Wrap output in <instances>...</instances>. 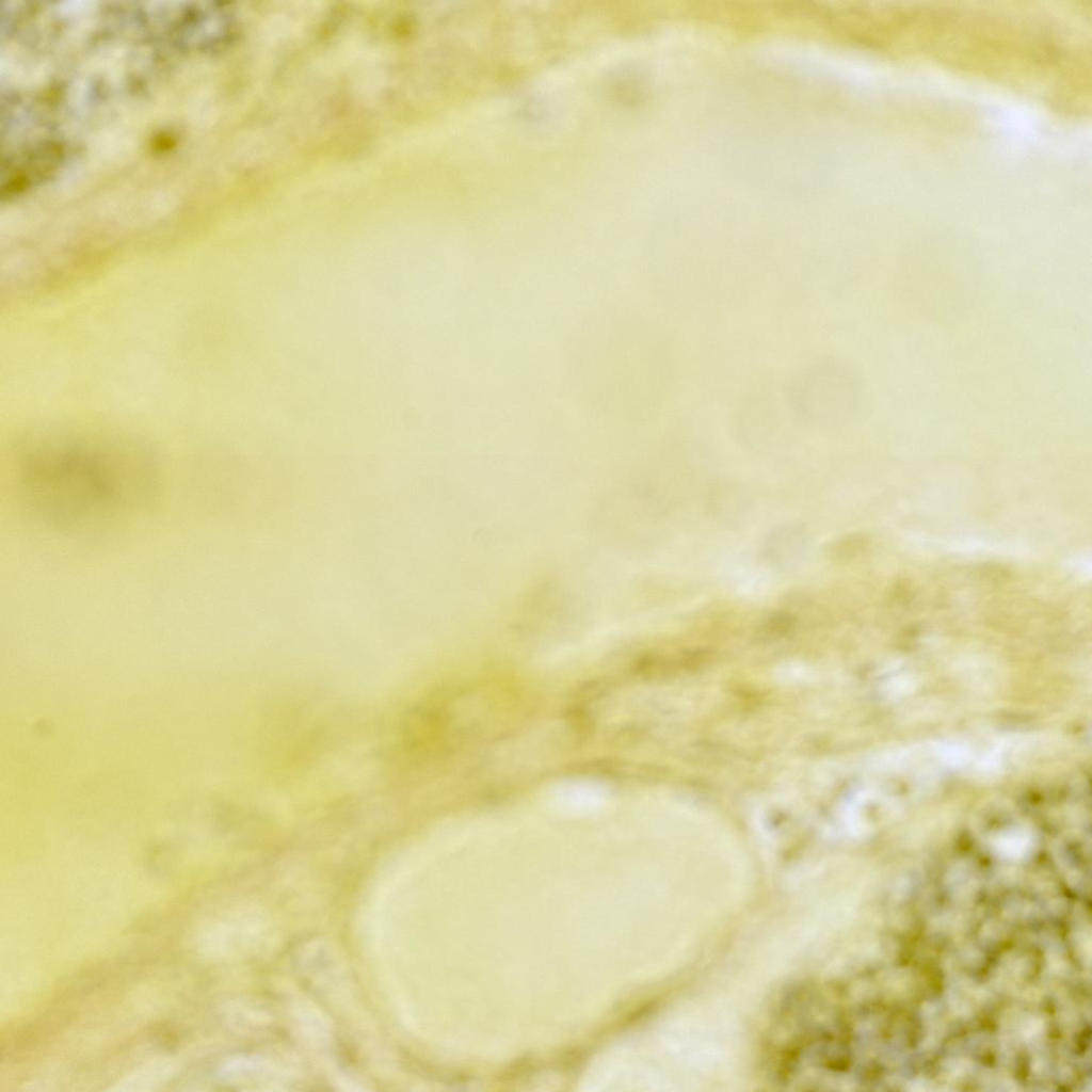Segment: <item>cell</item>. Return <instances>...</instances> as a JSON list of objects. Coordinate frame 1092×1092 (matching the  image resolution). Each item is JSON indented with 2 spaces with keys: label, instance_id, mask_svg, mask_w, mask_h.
<instances>
[{
  "label": "cell",
  "instance_id": "2",
  "mask_svg": "<svg viewBox=\"0 0 1092 1092\" xmlns=\"http://www.w3.org/2000/svg\"><path fill=\"white\" fill-rule=\"evenodd\" d=\"M855 383L850 370L835 359H821L800 371L786 388V400L797 416L828 422L852 410Z\"/></svg>",
  "mask_w": 1092,
  "mask_h": 1092
},
{
  "label": "cell",
  "instance_id": "1",
  "mask_svg": "<svg viewBox=\"0 0 1092 1092\" xmlns=\"http://www.w3.org/2000/svg\"><path fill=\"white\" fill-rule=\"evenodd\" d=\"M152 478L149 462L133 450L54 443L29 452L17 485L26 505L43 520L83 529L135 510L150 495Z\"/></svg>",
  "mask_w": 1092,
  "mask_h": 1092
}]
</instances>
